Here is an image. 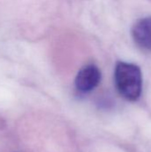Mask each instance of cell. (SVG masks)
I'll use <instances>...</instances> for the list:
<instances>
[{
    "mask_svg": "<svg viewBox=\"0 0 151 152\" xmlns=\"http://www.w3.org/2000/svg\"><path fill=\"white\" fill-rule=\"evenodd\" d=\"M115 84L119 94L130 102L137 101L142 92V74L134 63L118 61L115 68Z\"/></svg>",
    "mask_w": 151,
    "mask_h": 152,
    "instance_id": "1",
    "label": "cell"
},
{
    "mask_svg": "<svg viewBox=\"0 0 151 152\" xmlns=\"http://www.w3.org/2000/svg\"><path fill=\"white\" fill-rule=\"evenodd\" d=\"M101 80V72L100 69L93 64H89L78 71L75 79V86L79 92L89 93L98 86Z\"/></svg>",
    "mask_w": 151,
    "mask_h": 152,
    "instance_id": "2",
    "label": "cell"
},
{
    "mask_svg": "<svg viewBox=\"0 0 151 152\" xmlns=\"http://www.w3.org/2000/svg\"><path fill=\"white\" fill-rule=\"evenodd\" d=\"M132 36L139 47L151 51V17L138 20L133 27Z\"/></svg>",
    "mask_w": 151,
    "mask_h": 152,
    "instance_id": "3",
    "label": "cell"
}]
</instances>
